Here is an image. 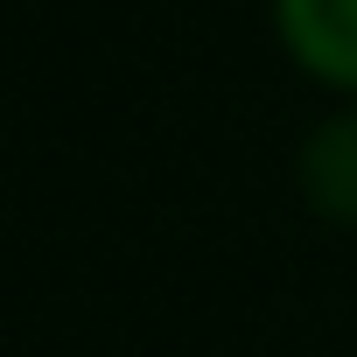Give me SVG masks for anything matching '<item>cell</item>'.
<instances>
[{
  "label": "cell",
  "mask_w": 357,
  "mask_h": 357,
  "mask_svg": "<svg viewBox=\"0 0 357 357\" xmlns=\"http://www.w3.org/2000/svg\"><path fill=\"white\" fill-rule=\"evenodd\" d=\"M273 29L315 84L357 98V0H273Z\"/></svg>",
  "instance_id": "cell-1"
},
{
  "label": "cell",
  "mask_w": 357,
  "mask_h": 357,
  "mask_svg": "<svg viewBox=\"0 0 357 357\" xmlns=\"http://www.w3.org/2000/svg\"><path fill=\"white\" fill-rule=\"evenodd\" d=\"M301 190L322 218L336 225H357V105L322 119L301 147Z\"/></svg>",
  "instance_id": "cell-2"
}]
</instances>
